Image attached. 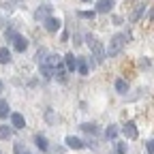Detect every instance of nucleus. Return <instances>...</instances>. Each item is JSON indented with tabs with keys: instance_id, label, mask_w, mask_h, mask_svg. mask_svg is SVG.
Listing matches in <instances>:
<instances>
[{
	"instance_id": "nucleus-4",
	"label": "nucleus",
	"mask_w": 154,
	"mask_h": 154,
	"mask_svg": "<svg viewBox=\"0 0 154 154\" xmlns=\"http://www.w3.org/2000/svg\"><path fill=\"white\" fill-rule=\"evenodd\" d=\"M113 0H96V13H109L113 9Z\"/></svg>"
},
{
	"instance_id": "nucleus-8",
	"label": "nucleus",
	"mask_w": 154,
	"mask_h": 154,
	"mask_svg": "<svg viewBox=\"0 0 154 154\" xmlns=\"http://www.w3.org/2000/svg\"><path fill=\"white\" fill-rule=\"evenodd\" d=\"M13 47H15V51H26V47H28V38H24V36H15L13 38Z\"/></svg>"
},
{
	"instance_id": "nucleus-13",
	"label": "nucleus",
	"mask_w": 154,
	"mask_h": 154,
	"mask_svg": "<svg viewBox=\"0 0 154 154\" xmlns=\"http://www.w3.org/2000/svg\"><path fill=\"white\" fill-rule=\"evenodd\" d=\"M105 135H107V139H116V137H118V128H116L113 124H109L105 128Z\"/></svg>"
},
{
	"instance_id": "nucleus-6",
	"label": "nucleus",
	"mask_w": 154,
	"mask_h": 154,
	"mask_svg": "<svg viewBox=\"0 0 154 154\" xmlns=\"http://www.w3.org/2000/svg\"><path fill=\"white\" fill-rule=\"evenodd\" d=\"M64 64H66V71H75L77 69V64H79V58H75V54H66L64 56Z\"/></svg>"
},
{
	"instance_id": "nucleus-22",
	"label": "nucleus",
	"mask_w": 154,
	"mask_h": 154,
	"mask_svg": "<svg viewBox=\"0 0 154 154\" xmlns=\"http://www.w3.org/2000/svg\"><path fill=\"white\" fill-rule=\"evenodd\" d=\"M13 150H15V154H26V152H24V146H22V143H15V148H13Z\"/></svg>"
},
{
	"instance_id": "nucleus-10",
	"label": "nucleus",
	"mask_w": 154,
	"mask_h": 154,
	"mask_svg": "<svg viewBox=\"0 0 154 154\" xmlns=\"http://www.w3.org/2000/svg\"><path fill=\"white\" fill-rule=\"evenodd\" d=\"M34 17L36 19H49V7H41V9H36V13H34Z\"/></svg>"
},
{
	"instance_id": "nucleus-26",
	"label": "nucleus",
	"mask_w": 154,
	"mask_h": 154,
	"mask_svg": "<svg viewBox=\"0 0 154 154\" xmlns=\"http://www.w3.org/2000/svg\"><path fill=\"white\" fill-rule=\"evenodd\" d=\"M152 22H154V11H152Z\"/></svg>"
},
{
	"instance_id": "nucleus-27",
	"label": "nucleus",
	"mask_w": 154,
	"mask_h": 154,
	"mask_svg": "<svg viewBox=\"0 0 154 154\" xmlns=\"http://www.w3.org/2000/svg\"><path fill=\"white\" fill-rule=\"evenodd\" d=\"M109 154H118V152H109Z\"/></svg>"
},
{
	"instance_id": "nucleus-12",
	"label": "nucleus",
	"mask_w": 154,
	"mask_h": 154,
	"mask_svg": "<svg viewBox=\"0 0 154 154\" xmlns=\"http://www.w3.org/2000/svg\"><path fill=\"white\" fill-rule=\"evenodd\" d=\"M82 131H84V133H88V135H96V133H99V126L86 122V124H82Z\"/></svg>"
},
{
	"instance_id": "nucleus-3",
	"label": "nucleus",
	"mask_w": 154,
	"mask_h": 154,
	"mask_svg": "<svg viewBox=\"0 0 154 154\" xmlns=\"http://www.w3.org/2000/svg\"><path fill=\"white\" fill-rule=\"evenodd\" d=\"M122 133L126 139H137V126H135V122H126L122 126Z\"/></svg>"
},
{
	"instance_id": "nucleus-15",
	"label": "nucleus",
	"mask_w": 154,
	"mask_h": 154,
	"mask_svg": "<svg viewBox=\"0 0 154 154\" xmlns=\"http://www.w3.org/2000/svg\"><path fill=\"white\" fill-rule=\"evenodd\" d=\"M13 135V128L11 126H0V139H9Z\"/></svg>"
},
{
	"instance_id": "nucleus-16",
	"label": "nucleus",
	"mask_w": 154,
	"mask_h": 154,
	"mask_svg": "<svg viewBox=\"0 0 154 154\" xmlns=\"http://www.w3.org/2000/svg\"><path fill=\"white\" fill-rule=\"evenodd\" d=\"M116 90H118L120 94H126V90H128V84H126L124 79H118V82H116Z\"/></svg>"
},
{
	"instance_id": "nucleus-11",
	"label": "nucleus",
	"mask_w": 154,
	"mask_h": 154,
	"mask_svg": "<svg viewBox=\"0 0 154 154\" xmlns=\"http://www.w3.org/2000/svg\"><path fill=\"white\" fill-rule=\"evenodd\" d=\"M11 62V51L7 47H0V64H7Z\"/></svg>"
},
{
	"instance_id": "nucleus-21",
	"label": "nucleus",
	"mask_w": 154,
	"mask_h": 154,
	"mask_svg": "<svg viewBox=\"0 0 154 154\" xmlns=\"http://www.w3.org/2000/svg\"><path fill=\"white\" fill-rule=\"evenodd\" d=\"M116 152H118V154H126V143H118V146H116Z\"/></svg>"
},
{
	"instance_id": "nucleus-25",
	"label": "nucleus",
	"mask_w": 154,
	"mask_h": 154,
	"mask_svg": "<svg viewBox=\"0 0 154 154\" xmlns=\"http://www.w3.org/2000/svg\"><path fill=\"white\" fill-rule=\"evenodd\" d=\"M0 92H2V82H0Z\"/></svg>"
},
{
	"instance_id": "nucleus-2",
	"label": "nucleus",
	"mask_w": 154,
	"mask_h": 154,
	"mask_svg": "<svg viewBox=\"0 0 154 154\" xmlns=\"http://www.w3.org/2000/svg\"><path fill=\"white\" fill-rule=\"evenodd\" d=\"M88 45H90V49H92V54L96 58V62L101 64L105 58H107V49L101 45V41H96V38H92V36H88Z\"/></svg>"
},
{
	"instance_id": "nucleus-20",
	"label": "nucleus",
	"mask_w": 154,
	"mask_h": 154,
	"mask_svg": "<svg viewBox=\"0 0 154 154\" xmlns=\"http://www.w3.org/2000/svg\"><path fill=\"white\" fill-rule=\"evenodd\" d=\"M79 17H84V19H94V15H96V11H79L77 13Z\"/></svg>"
},
{
	"instance_id": "nucleus-5",
	"label": "nucleus",
	"mask_w": 154,
	"mask_h": 154,
	"mask_svg": "<svg viewBox=\"0 0 154 154\" xmlns=\"http://www.w3.org/2000/svg\"><path fill=\"white\" fill-rule=\"evenodd\" d=\"M60 28H62V22H60V19H56V17L45 19V30H47V32H58Z\"/></svg>"
},
{
	"instance_id": "nucleus-9",
	"label": "nucleus",
	"mask_w": 154,
	"mask_h": 154,
	"mask_svg": "<svg viewBox=\"0 0 154 154\" xmlns=\"http://www.w3.org/2000/svg\"><path fill=\"white\" fill-rule=\"evenodd\" d=\"M11 124H13L15 128H24V126H26V120H24L22 113H11Z\"/></svg>"
},
{
	"instance_id": "nucleus-23",
	"label": "nucleus",
	"mask_w": 154,
	"mask_h": 154,
	"mask_svg": "<svg viewBox=\"0 0 154 154\" xmlns=\"http://www.w3.org/2000/svg\"><path fill=\"white\" fill-rule=\"evenodd\" d=\"M146 148H148V152H150V154H154V139H150V141L146 143Z\"/></svg>"
},
{
	"instance_id": "nucleus-28",
	"label": "nucleus",
	"mask_w": 154,
	"mask_h": 154,
	"mask_svg": "<svg viewBox=\"0 0 154 154\" xmlns=\"http://www.w3.org/2000/svg\"><path fill=\"white\" fill-rule=\"evenodd\" d=\"M0 154H2V152H0Z\"/></svg>"
},
{
	"instance_id": "nucleus-17",
	"label": "nucleus",
	"mask_w": 154,
	"mask_h": 154,
	"mask_svg": "<svg viewBox=\"0 0 154 154\" xmlns=\"http://www.w3.org/2000/svg\"><path fill=\"white\" fill-rule=\"evenodd\" d=\"M77 71H79V75H88V62L79 58V64H77Z\"/></svg>"
},
{
	"instance_id": "nucleus-18",
	"label": "nucleus",
	"mask_w": 154,
	"mask_h": 154,
	"mask_svg": "<svg viewBox=\"0 0 154 154\" xmlns=\"http://www.w3.org/2000/svg\"><path fill=\"white\" fill-rule=\"evenodd\" d=\"M54 75H56L60 82H66V75H64V66H62V64H60V66H58V69L54 71Z\"/></svg>"
},
{
	"instance_id": "nucleus-7",
	"label": "nucleus",
	"mask_w": 154,
	"mask_h": 154,
	"mask_svg": "<svg viewBox=\"0 0 154 154\" xmlns=\"http://www.w3.org/2000/svg\"><path fill=\"white\" fill-rule=\"evenodd\" d=\"M64 141H66V146H69V148H73V150H82V148L86 146L79 137H73V135H69V137H66Z\"/></svg>"
},
{
	"instance_id": "nucleus-24",
	"label": "nucleus",
	"mask_w": 154,
	"mask_h": 154,
	"mask_svg": "<svg viewBox=\"0 0 154 154\" xmlns=\"http://www.w3.org/2000/svg\"><path fill=\"white\" fill-rule=\"evenodd\" d=\"M141 13H143V7H141V5H139V9H137V11H135V15H133V19H137V17H139V15H141Z\"/></svg>"
},
{
	"instance_id": "nucleus-1",
	"label": "nucleus",
	"mask_w": 154,
	"mask_h": 154,
	"mask_svg": "<svg viewBox=\"0 0 154 154\" xmlns=\"http://www.w3.org/2000/svg\"><path fill=\"white\" fill-rule=\"evenodd\" d=\"M124 38H126L124 34H113V36H111V41H109V45H107V56H109V58L118 56V54L122 51V47H124V43H126Z\"/></svg>"
},
{
	"instance_id": "nucleus-14",
	"label": "nucleus",
	"mask_w": 154,
	"mask_h": 154,
	"mask_svg": "<svg viewBox=\"0 0 154 154\" xmlns=\"http://www.w3.org/2000/svg\"><path fill=\"white\" fill-rule=\"evenodd\" d=\"M34 143L41 148V150H47V148H49V146H47V139L43 137V135H36V137H34Z\"/></svg>"
},
{
	"instance_id": "nucleus-19",
	"label": "nucleus",
	"mask_w": 154,
	"mask_h": 154,
	"mask_svg": "<svg viewBox=\"0 0 154 154\" xmlns=\"http://www.w3.org/2000/svg\"><path fill=\"white\" fill-rule=\"evenodd\" d=\"M7 113H9V103L0 101V118H7Z\"/></svg>"
}]
</instances>
